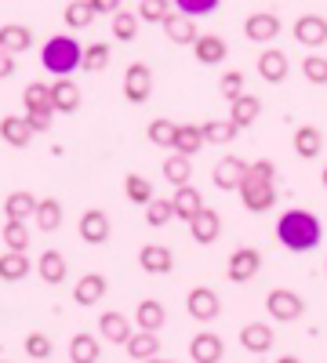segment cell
Returning <instances> with one entry per match:
<instances>
[{
  "label": "cell",
  "mask_w": 327,
  "mask_h": 363,
  "mask_svg": "<svg viewBox=\"0 0 327 363\" xmlns=\"http://www.w3.org/2000/svg\"><path fill=\"white\" fill-rule=\"evenodd\" d=\"M135 323L145 327V330H160V327L167 323V309L160 306L157 298H142L138 309H135Z\"/></svg>",
  "instance_id": "4316f807"
},
{
  "label": "cell",
  "mask_w": 327,
  "mask_h": 363,
  "mask_svg": "<svg viewBox=\"0 0 327 363\" xmlns=\"http://www.w3.org/2000/svg\"><path fill=\"white\" fill-rule=\"evenodd\" d=\"M189 356L196 363H218L226 356V345H222L218 335H211V330H200V335L189 342Z\"/></svg>",
  "instance_id": "d6986e66"
},
{
  "label": "cell",
  "mask_w": 327,
  "mask_h": 363,
  "mask_svg": "<svg viewBox=\"0 0 327 363\" xmlns=\"http://www.w3.org/2000/svg\"><path fill=\"white\" fill-rule=\"evenodd\" d=\"M51 99H55V113H77L80 109V87L77 80H55L51 84Z\"/></svg>",
  "instance_id": "d4e9b609"
},
{
  "label": "cell",
  "mask_w": 327,
  "mask_h": 363,
  "mask_svg": "<svg viewBox=\"0 0 327 363\" xmlns=\"http://www.w3.org/2000/svg\"><path fill=\"white\" fill-rule=\"evenodd\" d=\"M40 62H44V69L55 73V77H70V73L84 62V48H80L70 33H58V37H51V40L44 44Z\"/></svg>",
  "instance_id": "3957f363"
},
{
  "label": "cell",
  "mask_w": 327,
  "mask_h": 363,
  "mask_svg": "<svg viewBox=\"0 0 327 363\" xmlns=\"http://www.w3.org/2000/svg\"><path fill=\"white\" fill-rule=\"evenodd\" d=\"M171 218H174L171 196H153L150 203H145V225H153V229H164V225H167Z\"/></svg>",
  "instance_id": "8d00e7d4"
},
{
  "label": "cell",
  "mask_w": 327,
  "mask_h": 363,
  "mask_svg": "<svg viewBox=\"0 0 327 363\" xmlns=\"http://www.w3.org/2000/svg\"><path fill=\"white\" fill-rule=\"evenodd\" d=\"M109 233H113V222H109L106 211L92 207V211H84V215H80V240H84V244H106Z\"/></svg>",
  "instance_id": "8fae6325"
},
{
  "label": "cell",
  "mask_w": 327,
  "mask_h": 363,
  "mask_svg": "<svg viewBox=\"0 0 327 363\" xmlns=\"http://www.w3.org/2000/svg\"><path fill=\"white\" fill-rule=\"evenodd\" d=\"M273 327L270 323H248V327H240V345L248 349V352H270L273 349Z\"/></svg>",
  "instance_id": "7402d4cb"
},
{
  "label": "cell",
  "mask_w": 327,
  "mask_h": 363,
  "mask_svg": "<svg viewBox=\"0 0 327 363\" xmlns=\"http://www.w3.org/2000/svg\"><path fill=\"white\" fill-rule=\"evenodd\" d=\"M160 26H164V33H167L171 44H196V37H200L193 15H186V11H171Z\"/></svg>",
  "instance_id": "4fadbf2b"
},
{
  "label": "cell",
  "mask_w": 327,
  "mask_h": 363,
  "mask_svg": "<svg viewBox=\"0 0 327 363\" xmlns=\"http://www.w3.org/2000/svg\"><path fill=\"white\" fill-rule=\"evenodd\" d=\"M22 106L26 109H44V113H55V99H51V84H29L26 95H22Z\"/></svg>",
  "instance_id": "d590c367"
},
{
  "label": "cell",
  "mask_w": 327,
  "mask_h": 363,
  "mask_svg": "<svg viewBox=\"0 0 327 363\" xmlns=\"http://www.w3.org/2000/svg\"><path fill=\"white\" fill-rule=\"evenodd\" d=\"M37 272H40V280H44V284H62V280H66V272H70V265H66V258L58 255V251H44Z\"/></svg>",
  "instance_id": "1f68e13d"
},
{
  "label": "cell",
  "mask_w": 327,
  "mask_h": 363,
  "mask_svg": "<svg viewBox=\"0 0 327 363\" xmlns=\"http://www.w3.org/2000/svg\"><path fill=\"white\" fill-rule=\"evenodd\" d=\"M277 240L287 247V251H313L320 247V240H323V229H320V218L313 215V211L306 207H291L284 211V215L277 218Z\"/></svg>",
  "instance_id": "6da1fadb"
},
{
  "label": "cell",
  "mask_w": 327,
  "mask_h": 363,
  "mask_svg": "<svg viewBox=\"0 0 327 363\" xmlns=\"http://www.w3.org/2000/svg\"><path fill=\"white\" fill-rule=\"evenodd\" d=\"M124 95L135 106H142L145 99L153 95V69L145 66V62H131L128 66V73H124Z\"/></svg>",
  "instance_id": "8992f818"
},
{
  "label": "cell",
  "mask_w": 327,
  "mask_h": 363,
  "mask_svg": "<svg viewBox=\"0 0 327 363\" xmlns=\"http://www.w3.org/2000/svg\"><path fill=\"white\" fill-rule=\"evenodd\" d=\"M171 207H174V218L189 222L193 215H200V207H204V193H200V189H193L189 182H186V186H174Z\"/></svg>",
  "instance_id": "ac0fdd59"
},
{
  "label": "cell",
  "mask_w": 327,
  "mask_h": 363,
  "mask_svg": "<svg viewBox=\"0 0 327 363\" xmlns=\"http://www.w3.org/2000/svg\"><path fill=\"white\" fill-rule=\"evenodd\" d=\"M291 73V62H287V51L280 48H265L258 51V77L270 80V84H284Z\"/></svg>",
  "instance_id": "30bf717a"
},
{
  "label": "cell",
  "mask_w": 327,
  "mask_h": 363,
  "mask_svg": "<svg viewBox=\"0 0 327 363\" xmlns=\"http://www.w3.org/2000/svg\"><path fill=\"white\" fill-rule=\"evenodd\" d=\"M95 8H92V0H70L66 4V26L70 29H84V26H92L95 22Z\"/></svg>",
  "instance_id": "f35d334b"
},
{
  "label": "cell",
  "mask_w": 327,
  "mask_h": 363,
  "mask_svg": "<svg viewBox=\"0 0 327 363\" xmlns=\"http://www.w3.org/2000/svg\"><path fill=\"white\" fill-rule=\"evenodd\" d=\"M29 44H33V33H29L26 26L18 22H8V26H0V48L18 55V51H29Z\"/></svg>",
  "instance_id": "f546056e"
},
{
  "label": "cell",
  "mask_w": 327,
  "mask_h": 363,
  "mask_svg": "<svg viewBox=\"0 0 327 363\" xmlns=\"http://www.w3.org/2000/svg\"><path fill=\"white\" fill-rule=\"evenodd\" d=\"M265 313H270L273 320H280V323H294L306 313V301L287 287H277V291H270V298H265Z\"/></svg>",
  "instance_id": "277c9868"
},
{
  "label": "cell",
  "mask_w": 327,
  "mask_h": 363,
  "mask_svg": "<svg viewBox=\"0 0 327 363\" xmlns=\"http://www.w3.org/2000/svg\"><path fill=\"white\" fill-rule=\"evenodd\" d=\"M37 203H40V200H37L33 193H11V196L4 200V215L26 222V218H33V215H37Z\"/></svg>",
  "instance_id": "d6a6232c"
},
{
  "label": "cell",
  "mask_w": 327,
  "mask_h": 363,
  "mask_svg": "<svg viewBox=\"0 0 327 363\" xmlns=\"http://www.w3.org/2000/svg\"><path fill=\"white\" fill-rule=\"evenodd\" d=\"M244 171H248V164L240 160V157H222L218 164H215V186L218 189H240V182H244Z\"/></svg>",
  "instance_id": "44dd1931"
},
{
  "label": "cell",
  "mask_w": 327,
  "mask_h": 363,
  "mask_svg": "<svg viewBox=\"0 0 327 363\" xmlns=\"http://www.w3.org/2000/svg\"><path fill=\"white\" fill-rule=\"evenodd\" d=\"M171 15V0H138V18L142 22H164Z\"/></svg>",
  "instance_id": "f6af8a7d"
},
{
  "label": "cell",
  "mask_w": 327,
  "mask_h": 363,
  "mask_svg": "<svg viewBox=\"0 0 327 363\" xmlns=\"http://www.w3.org/2000/svg\"><path fill=\"white\" fill-rule=\"evenodd\" d=\"M218 233H222V215L215 207H200V215H193L189 218V236L196 240V244H215L218 240Z\"/></svg>",
  "instance_id": "9c48e42d"
},
{
  "label": "cell",
  "mask_w": 327,
  "mask_h": 363,
  "mask_svg": "<svg viewBox=\"0 0 327 363\" xmlns=\"http://www.w3.org/2000/svg\"><path fill=\"white\" fill-rule=\"evenodd\" d=\"M291 33L302 48H320V44H327V18L323 15H302V18H294Z\"/></svg>",
  "instance_id": "ba28073f"
},
{
  "label": "cell",
  "mask_w": 327,
  "mask_h": 363,
  "mask_svg": "<svg viewBox=\"0 0 327 363\" xmlns=\"http://www.w3.org/2000/svg\"><path fill=\"white\" fill-rule=\"evenodd\" d=\"M109 55H113V51H109V44H102V40H99V44H87L80 66H84L87 73H102V69L109 66Z\"/></svg>",
  "instance_id": "b9f144b4"
},
{
  "label": "cell",
  "mask_w": 327,
  "mask_h": 363,
  "mask_svg": "<svg viewBox=\"0 0 327 363\" xmlns=\"http://www.w3.org/2000/svg\"><path fill=\"white\" fill-rule=\"evenodd\" d=\"M193 55H196L200 66H218V62H226L229 44H226L218 33H200L196 44H193Z\"/></svg>",
  "instance_id": "5bb4252c"
},
{
  "label": "cell",
  "mask_w": 327,
  "mask_h": 363,
  "mask_svg": "<svg viewBox=\"0 0 327 363\" xmlns=\"http://www.w3.org/2000/svg\"><path fill=\"white\" fill-rule=\"evenodd\" d=\"M51 349H55V345H51V338H48V335H40V330H33V335L26 338V356H29V359H48V356H51Z\"/></svg>",
  "instance_id": "c3c4849f"
},
{
  "label": "cell",
  "mask_w": 327,
  "mask_h": 363,
  "mask_svg": "<svg viewBox=\"0 0 327 363\" xmlns=\"http://www.w3.org/2000/svg\"><path fill=\"white\" fill-rule=\"evenodd\" d=\"M138 265H142V272L164 277V272L174 269V255H171V247H164V244H145V247L138 251Z\"/></svg>",
  "instance_id": "9a60e30c"
},
{
  "label": "cell",
  "mask_w": 327,
  "mask_h": 363,
  "mask_svg": "<svg viewBox=\"0 0 327 363\" xmlns=\"http://www.w3.org/2000/svg\"><path fill=\"white\" fill-rule=\"evenodd\" d=\"M174 128L178 124H171L167 116H157L150 128H145V138H150L153 145H160V149H171V142H174Z\"/></svg>",
  "instance_id": "7bdbcfd3"
},
{
  "label": "cell",
  "mask_w": 327,
  "mask_h": 363,
  "mask_svg": "<svg viewBox=\"0 0 327 363\" xmlns=\"http://www.w3.org/2000/svg\"><path fill=\"white\" fill-rule=\"evenodd\" d=\"M323 269H327V265H323Z\"/></svg>",
  "instance_id": "11a10c76"
},
{
  "label": "cell",
  "mask_w": 327,
  "mask_h": 363,
  "mask_svg": "<svg viewBox=\"0 0 327 363\" xmlns=\"http://www.w3.org/2000/svg\"><path fill=\"white\" fill-rule=\"evenodd\" d=\"M92 8L99 15H116V11H121V0H92Z\"/></svg>",
  "instance_id": "f5cc1de1"
},
{
  "label": "cell",
  "mask_w": 327,
  "mask_h": 363,
  "mask_svg": "<svg viewBox=\"0 0 327 363\" xmlns=\"http://www.w3.org/2000/svg\"><path fill=\"white\" fill-rule=\"evenodd\" d=\"M320 182H323V189H327V167H323V174H320Z\"/></svg>",
  "instance_id": "db71d44e"
},
{
  "label": "cell",
  "mask_w": 327,
  "mask_h": 363,
  "mask_svg": "<svg viewBox=\"0 0 327 363\" xmlns=\"http://www.w3.org/2000/svg\"><path fill=\"white\" fill-rule=\"evenodd\" d=\"M33 222H37L44 233H55L58 225H62V203H58L55 196H44V200L37 203V215H33Z\"/></svg>",
  "instance_id": "e575fe53"
},
{
  "label": "cell",
  "mask_w": 327,
  "mask_h": 363,
  "mask_svg": "<svg viewBox=\"0 0 327 363\" xmlns=\"http://www.w3.org/2000/svg\"><path fill=\"white\" fill-rule=\"evenodd\" d=\"M320 149H323V135H320V128L302 124L299 131H294V153H299L302 160H316V157H320Z\"/></svg>",
  "instance_id": "484cf974"
},
{
  "label": "cell",
  "mask_w": 327,
  "mask_h": 363,
  "mask_svg": "<svg viewBox=\"0 0 327 363\" xmlns=\"http://www.w3.org/2000/svg\"><path fill=\"white\" fill-rule=\"evenodd\" d=\"M236 135H240V128H236L233 120H207L204 124V142H211V145H226Z\"/></svg>",
  "instance_id": "74e56055"
},
{
  "label": "cell",
  "mask_w": 327,
  "mask_h": 363,
  "mask_svg": "<svg viewBox=\"0 0 327 363\" xmlns=\"http://www.w3.org/2000/svg\"><path fill=\"white\" fill-rule=\"evenodd\" d=\"M164 178L171 182V186H186V182L193 178V164L186 153H174L171 149V157L164 160Z\"/></svg>",
  "instance_id": "836d02e7"
},
{
  "label": "cell",
  "mask_w": 327,
  "mask_h": 363,
  "mask_svg": "<svg viewBox=\"0 0 327 363\" xmlns=\"http://www.w3.org/2000/svg\"><path fill=\"white\" fill-rule=\"evenodd\" d=\"M33 128H29V120H26V113L22 116H4V120H0V138H4L11 149H26L29 142H33Z\"/></svg>",
  "instance_id": "2e32d148"
},
{
  "label": "cell",
  "mask_w": 327,
  "mask_h": 363,
  "mask_svg": "<svg viewBox=\"0 0 327 363\" xmlns=\"http://www.w3.org/2000/svg\"><path fill=\"white\" fill-rule=\"evenodd\" d=\"M106 277L102 272H84V277L77 280V287H73V298H77V306H99L102 301V294H106Z\"/></svg>",
  "instance_id": "ffe728a7"
},
{
  "label": "cell",
  "mask_w": 327,
  "mask_h": 363,
  "mask_svg": "<svg viewBox=\"0 0 327 363\" xmlns=\"http://www.w3.org/2000/svg\"><path fill=\"white\" fill-rule=\"evenodd\" d=\"M11 73H15V55L0 48V80H8Z\"/></svg>",
  "instance_id": "816d5d0a"
},
{
  "label": "cell",
  "mask_w": 327,
  "mask_h": 363,
  "mask_svg": "<svg viewBox=\"0 0 327 363\" xmlns=\"http://www.w3.org/2000/svg\"><path fill=\"white\" fill-rule=\"evenodd\" d=\"M258 116H262V102H258L255 95H240V99H233V102H229V120H233V124L240 128V131L251 128Z\"/></svg>",
  "instance_id": "cb8c5ba5"
},
{
  "label": "cell",
  "mask_w": 327,
  "mask_h": 363,
  "mask_svg": "<svg viewBox=\"0 0 327 363\" xmlns=\"http://www.w3.org/2000/svg\"><path fill=\"white\" fill-rule=\"evenodd\" d=\"M124 349H128L131 359H157L160 356V338H157V330L138 327V330H131V338L124 342Z\"/></svg>",
  "instance_id": "e0dca14e"
},
{
  "label": "cell",
  "mask_w": 327,
  "mask_h": 363,
  "mask_svg": "<svg viewBox=\"0 0 327 363\" xmlns=\"http://www.w3.org/2000/svg\"><path fill=\"white\" fill-rule=\"evenodd\" d=\"M4 244H8V251H26V247H29V229H26V222L8 218V225H4Z\"/></svg>",
  "instance_id": "ee69618b"
},
{
  "label": "cell",
  "mask_w": 327,
  "mask_h": 363,
  "mask_svg": "<svg viewBox=\"0 0 327 363\" xmlns=\"http://www.w3.org/2000/svg\"><path fill=\"white\" fill-rule=\"evenodd\" d=\"M29 277V258L26 251H8V255H0V280L4 284H18Z\"/></svg>",
  "instance_id": "f1b7e54d"
},
{
  "label": "cell",
  "mask_w": 327,
  "mask_h": 363,
  "mask_svg": "<svg viewBox=\"0 0 327 363\" xmlns=\"http://www.w3.org/2000/svg\"><path fill=\"white\" fill-rule=\"evenodd\" d=\"M186 313H189L193 320H200V323H211V320L222 313V301H218V294H215L211 287H193V291L186 294Z\"/></svg>",
  "instance_id": "52a82bcc"
},
{
  "label": "cell",
  "mask_w": 327,
  "mask_h": 363,
  "mask_svg": "<svg viewBox=\"0 0 327 363\" xmlns=\"http://www.w3.org/2000/svg\"><path fill=\"white\" fill-rule=\"evenodd\" d=\"M124 193H128V200L131 203H150L153 200V182L150 178H145V174H128L124 178Z\"/></svg>",
  "instance_id": "ab89813d"
},
{
  "label": "cell",
  "mask_w": 327,
  "mask_h": 363,
  "mask_svg": "<svg viewBox=\"0 0 327 363\" xmlns=\"http://www.w3.org/2000/svg\"><path fill=\"white\" fill-rule=\"evenodd\" d=\"M99 335H102V342L124 345V342L131 338V323H128V316H121V313H102V316H99Z\"/></svg>",
  "instance_id": "603a6c76"
},
{
  "label": "cell",
  "mask_w": 327,
  "mask_h": 363,
  "mask_svg": "<svg viewBox=\"0 0 327 363\" xmlns=\"http://www.w3.org/2000/svg\"><path fill=\"white\" fill-rule=\"evenodd\" d=\"M273 174L277 167L270 160H258V164H248L244 171V182H240V200L248 211L262 215V211H270L277 203V186H273Z\"/></svg>",
  "instance_id": "7a4b0ae2"
},
{
  "label": "cell",
  "mask_w": 327,
  "mask_h": 363,
  "mask_svg": "<svg viewBox=\"0 0 327 363\" xmlns=\"http://www.w3.org/2000/svg\"><path fill=\"white\" fill-rule=\"evenodd\" d=\"M302 73H306L309 84H327V58L323 55H306Z\"/></svg>",
  "instance_id": "7dc6e473"
},
{
  "label": "cell",
  "mask_w": 327,
  "mask_h": 363,
  "mask_svg": "<svg viewBox=\"0 0 327 363\" xmlns=\"http://www.w3.org/2000/svg\"><path fill=\"white\" fill-rule=\"evenodd\" d=\"M258 269H262V251H255V247H240V251H233V255H229L226 277H229V284H248V280L258 277Z\"/></svg>",
  "instance_id": "5b68a950"
},
{
  "label": "cell",
  "mask_w": 327,
  "mask_h": 363,
  "mask_svg": "<svg viewBox=\"0 0 327 363\" xmlns=\"http://www.w3.org/2000/svg\"><path fill=\"white\" fill-rule=\"evenodd\" d=\"M174 8L196 18V15H207V11H215V8H218V0H174Z\"/></svg>",
  "instance_id": "681fc988"
},
{
  "label": "cell",
  "mask_w": 327,
  "mask_h": 363,
  "mask_svg": "<svg viewBox=\"0 0 327 363\" xmlns=\"http://www.w3.org/2000/svg\"><path fill=\"white\" fill-rule=\"evenodd\" d=\"M51 116H55V113H44V109H26V120H29V128H33V131H48V128H51Z\"/></svg>",
  "instance_id": "f907efd6"
},
{
  "label": "cell",
  "mask_w": 327,
  "mask_h": 363,
  "mask_svg": "<svg viewBox=\"0 0 327 363\" xmlns=\"http://www.w3.org/2000/svg\"><path fill=\"white\" fill-rule=\"evenodd\" d=\"M218 91H222V99H226V102L240 99V95H244V73H240V69L222 73V77H218Z\"/></svg>",
  "instance_id": "bcb514c9"
},
{
  "label": "cell",
  "mask_w": 327,
  "mask_h": 363,
  "mask_svg": "<svg viewBox=\"0 0 327 363\" xmlns=\"http://www.w3.org/2000/svg\"><path fill=\"white\" fill-rule=\"evenodd\" d=\"M200 145H204V128H196V124H178L174 128V142H171L174 153L193 157V153H200Z\"/></svg>",
  "instance_id": "83f0119b"
},
{
  "label": "cell",
  "mask_w": 327,
  "mask_h": 363,
  "mask_svg": "<svg viewBox=\"0 0 327 363\" xmlns=\"http://www.w3.org/2000/svg\"><path fill=\"white\" fill-rule=\"evenodd\" d=\"M277 33H280V18H277L273 11H255V15H248V22H244V37H248L251 44H270Z\"/></svg>",
  "instance_id": "7c38bea8"
},
{
  "label": "cell",
  "mask_w": 327,
  "mask_h": 363,
  "mask_svg": "<svg viewBox=\"0 0 327 363\" xmlns=\"http://www.w3.org/2000/svg\"><path fill=\"white\" fill-rule=\"evenodd\" d=\"M113 22V37L116 40H135V33H138V26H142V18L138 15H131V11H116V15H109Z\"/></svg>",
  "instance_id": "60d3db41"
},
{
  "label": "cell",
  "mask_w": 327,
  "mask_h": 363,
  "mask_svg": "<svg viewBox=\"0 0 327 363\" xmlns=\"http://www.w3.org/2000/svg\"><path fill=\"white\" fill-rule=\"evenodd\" d=\"M70 359H73V363H95V359H102L99 338H95V335H73V342H70Z\"/></svg>",
  "instance_id": "4dcf8cb0"
}]
</instances>
